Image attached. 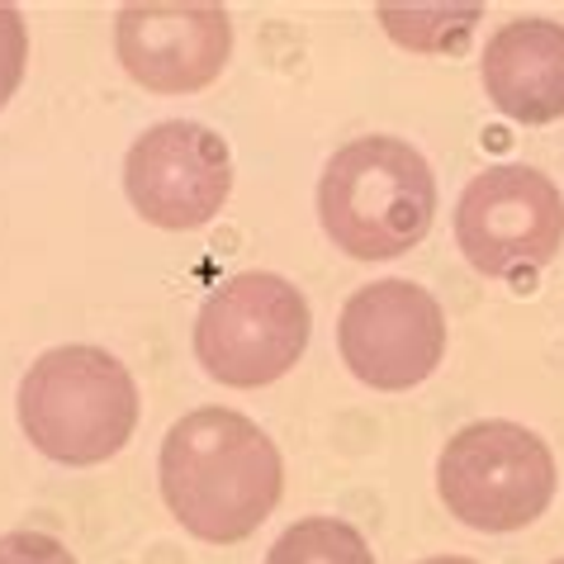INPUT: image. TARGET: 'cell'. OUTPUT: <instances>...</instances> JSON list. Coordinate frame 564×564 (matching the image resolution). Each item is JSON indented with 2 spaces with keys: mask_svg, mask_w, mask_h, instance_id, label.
I'll use <instances>...</instances> for the list:
<instances>
[{
  "mask_svg": "<svg viewBox=\"0 0 564 564\" xmlns=\"http://www.w3.org/2000/svg\"><path fill=\"white\" fill-rule=\"evenodd\" d=\"M162 498L195 541L232 545L275 512L285 465L275 442L232 409L185 413L162 442Z\"/></svg>",
  "mask_w": 564,
  "mask_h": 564,
  "instance_id": "6da1fadb",
  "label": "cell"
},
{
  "mask_svg": "<svg viewBox=\"0 0 564 564\" xmlns=\"http://www.w3.org/2000/svg\"><path fill=\"white\" fill-rule=\"evenodd\" d=\"M436 214L432 166L403 138H356L337 148L318 181V218L356 261L403 257L427 238Z\"/></svg>",
  "mask_w": 564,
  "mask_h": 564,
  "instance_id": "7a4b0ae2",
  "label": "cell"
},
{
  "mask_svg": "<svg viewBox=\"0 0 564 564\" xmlns=\"http://www.w3.org/2000/svg\"><path fill=\"white\" fill-rule=\"evenodd\" d=\"M20 427L57 465H100L138 427V384L100 347H53L20 380Z\"/></svg>",
  "mask_w": 564,
  "mask_h": 564,
  "instance_id": "3957f363",
  "label": "cell"
},
{
  "mask_svg": "<svg viewBox=\"0 0 564 564\" xmlns=\"http://www.w3.org/2000/svg\"><path fill=\"white\" fill-rule=\"evenodd\" d=\"M313 313L300 285L275 271L224 280L195 318V356L228 389H265L300 366Z\"/></svg>",
  "mask_w": 564,
  "mask_h": 564,
  "instance_id": "277c9868",
  "label": "cell"
},
{
  "mask_svg": "<svg viewBox=\"0 0 564 564\" xmlns=\"http://www.w3.org/2000/svg\"><path fill=\"white\" fill-rule=\"evenodd\" d=\"M436 489L451 517L475 531H522L555 498V456L517 422H469L442 446Z\"/></svg>",
  "mask_w": 564,
  "mask_h": 564,
  "instance_id": "5b68a950",
  "label": "cell"
},
{
  "mask_svg": "<svg viewBox=\"0 0 564 564\" xmlns=\"http://www.w3.org/2000/svg\"><path fill=\"white\" fill-rule=\"evenodd\" d=\"M456 242L489 280L536 275L564 247V195L536 166H489L456 205Z\"/></svg>",
  "mask_w": 564,
  "mask_h": 564,
  "instance_id": "8992f818",
  "label": "cell"
},
{
  "mask_svg": "<svg viewBox=\"0 0 564 564\" xmlns=\"http://www.w3.org/2000/svg\"><path fill=\"white\" fill-rule=\"evenodd\" d=\"M337 351L360 384L399 394L442 366L446 313L413 280H375L341 308Z\"/></svg>",
  "mask_w": 564,
  "mask_h": 564,
  "instance_id": "52a82bcc",
  "label": "cell"
},
{
  "mask_svg": "<svg viewBox=\"0 0 564 564\" xmlns=\"http://www.w3.org/2000/svg\"><path fill=\"white\" fill-rule=\"evenodd\" d=\"M123 191L138 218L162 232L205 228L224 209L232 191V156L228 143L205 123L166 119L129 148L123 162Z\"/></svg>",
  "mask_w": 564,
  "mask_h": 564,
  "instance_id": "ba28073f",
  "label": "cell"
},
{
  "mask_svg": "<svg viewBox=\"0 0 564 564\" xmlns=\"http://www.w3.org/2000/svg\"><path fill=\"white\" fill-rule=\"evenodd\" d=\"M119 62L156 96H191L218 82L232 53V20L214 0H138L115 24Z\"/></svg>",
  "mask_w": 564,
  "mask_h": 564,
  "instance_id": "9c48e42d",
  "label": "cell"
},
{
  "mask_svg": "<svg viewBox=\"0 0 564 564\" xmlns=\"http://www.w3.org/2000/svg\"><path fill=\"white\" fill-rule=\"evenodd\" d=\"M484 90L517 123L564 119V24L512 20L484 48Z\"/></svg>",
  "mask_w": 564,
  "mask_h": 564,
  "instance_id": "30bf717a",
  "label": "cell"
},
{
  "mask_svg": "<svg viewBox=\"0 0 564 564\" xmlns=\"http://www.w3.org/2000/svg\"><path fill=\"white\" fill-rule=\"evenodd\" d=\"M384 34L403 43L413 53H465L469 34L479 29L484 6H399V0H384L375 6Z\"/></svg>",
  "mask_w": 564,
  "mask_h": 564,
  "instance_id": "8fae6325",
  "label": "cell"
},
{
  "mask_svg": "<svg viewBox=\"0 0 564 564\" xmlns=\"http://www.w3.org/2000/svg\"><path fill=\"white\" fill-rule=\"evenodd\" d=\"M265 564H375L366 536L337 517H304L280 531Z\"/></svg>",
  "mask_w": 564,
  "mask_h": 564,
  "instance_id": "7c38bea8",
  "label": "cell"
},
{
  "mask_svg": "<svg viewBox=\"0 0 564 564\" xmlns=\"http://www.w3.org/2000/svg\"><path fill=\"white\" fill-rule=\"evenodd\" d=\"M24 62H29V29L24 14L14 6H0V105H6L24 82Z\"/></svg>",
  "mask_w": 564,
  "mask_h": 564,
  "instance_id": "4fadbf2b",
  "label": "cell"
},
{
  "mask_svg": "<svg viewBox=\"0 0 564 564\" xmlns=\"http://www.w3.org/2000/svg\"><path fill=\"white\" fill-rule=\"evenodd\" d=\"M0 564H76L72 551L43 531H6L0 536Z\"/></svg>",
  "mask_w": 564,
  "mask_h": 564,
  "instance_id": "5bb4252c",
  "label": "cell"
},
{
  "mask_svg": "<svg viewBox=\"0 0 564 564\" xmlns=\"http://www.w3.org/2000/svg\"><path fill=\"white\" fill-rule=\"evenodd\" d=\"M417 564H479V560H465V555H432V560H417Z\"/></svg>",
  "mask_w": 564,
  "mask_h": 564,
  "instance_id": "9a60e30c",
  "label": "cell"
},
{
  "mask_svg": "<svg viewBox=\"0 0 564 564\" xmlns=\"http://www.w3.org/2000/svg\"><path fill=\"white\" fill-rule=\"evenodd\" d=\"M555 564H564V560H555Z\"/></svg>",
  "mask_w": 564,
  "mask_h": 564,
  "instance_id": "2e32d148",
  "label": "cell"
}]
</instances>
